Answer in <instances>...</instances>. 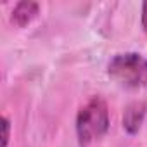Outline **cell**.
<instances>
[{"mask_svg":"<svg viewBox=\"0 0 147 147\" xmlns=\"http://www.w3.org/2000/svg\"><path fill=\"white\" fill-rule=\"evenodd\" d=\"M40 12V5L36 2H31V0H23V2H18L12 14H11V21L23 28L26 24H30Z\"/></svg>","mask_w":147,"mask_h":147,"instance_id":"cell-4","label":"cell"},{"mask_svg":"<svg viewBox=\"0 0 147 147\" xmlns=\"http://www.w3.org/2000/svg\"><path fill=\"white\" fill-rule=\"evenodd\" d=\"M145 113H147V106L142 100H137V102H131L126 106L125 114H123V128L128 135L138 133V130L144 123Z\"/></svg>","mask_w":147,"mask_h":147,"instance_id":"cell-3","label":"cell"},{"mask_svg":"<svg viewBox=\"0 0 147 147\" xmlns=\"http://www.w3.org/2000/svg\"><path fill=\"white\" fill-rule=\"evenodd\" d=\"M107 75L128 88H147V59L137 52L114 55L107 64Z\"/></svg>","mask_w":147,"mask_h":147,"instance_id":"cell-2","label":"cell"},{"mask_svg":"<svg viewBox=\"0 0 147 147\" xmlns=\"http://www.w3.org/2000/svg\"><path fill=\"white\" fill-rule=\"evenodd\" d=\"M9 138H11V121L7 116H4L2 118V147H7Z\"/></svg>","mask_w":147,"mask_h":147,"instance_id":"cell-5","label":"cell"},{"mask_svg":"<svg viewBox=\"0 0 147 147\" xmlns=\"http://www.w3.org/2000/svg\"><path fill=\"white\" fill-rule=\"evenodd\" d=\"M142 28L144 31H147V2H144L142 5Z\"/></svg>","mask_w":147,"mask_h":147,"instance_id":"cell-6","label":"cell"},{"mask_svg":"<svg viewBox=\"0 0 147 147\" xmlns=\"http://www.w3.org/2000/svg\"><path fill=\"white\" fill-rule=\"evenodd\" d=\"M109 130L107 104L100 97H92L76 116V135L82 147H87L94 140L106 135Z\"/></svg>","mask_w":147,"mask_h":147,"instance_id":"cell-1","label":"cell"}]
</instances>
